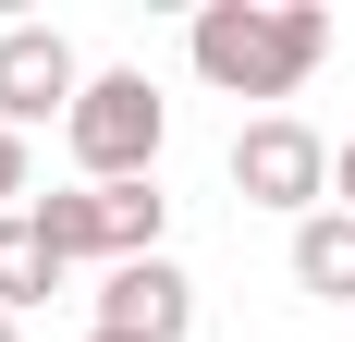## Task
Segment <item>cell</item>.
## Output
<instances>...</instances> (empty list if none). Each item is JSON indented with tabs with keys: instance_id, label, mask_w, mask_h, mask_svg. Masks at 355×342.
Segmentation results:
<instances>
[{
	"instance_id": "obj_1",
	"label": "cell",
	"mask_w": 355,
	"mask_h": 342,
	"mask_svg": "<svg viewBox=\"0 0 355 342\" xmlns=\"http://www.w3.org/2000/svg\"><path fill=\"white\" fill-rule=\"evenodd\" d=\"M331 62V12L319 0H209L196 12V73L220 98H294Z\"/></svg>"
},
{
	"instance_id": "obj_2",
	"label": "cell",
	"mask_w": 355,
	"mask_h": 342,
	"mask_svg": "<svg viewBox=\"0 0 355 342\" xmlns=\"http://www.w3.org/2000/svg\"><path fill=\"white\" fill-rule=\"evenodd\" d=\"M73 159H86V183H147L159 171V135H172V110H159V86L147 73H86V98H73Z\"/></svg>"
},
{
	"instance_id": "obj_3",
	"label": "cell",
	"mask_w": 355,
	"mask_h": 342,
	"mask_svg": "<svg viewBox=\"0 0 355 342\" xmlns=\"http://www.w3.org/2000/svg\"><path fill=\"white\" fill-rule=\"evenodd\" d=\"M159 220H172V196L159 183H73V196H37V233L73 257H110V269H135V257H159Z\"/></svg>"
},
{
	"instance_id": "obj_4",
	"label": "cell",
	"mask_w": 355,
	"mask_h": 342,
	"mask_svg": "<svg viewBox=\"0 0 355 342\" xmlns=\"http://www.w3.org/2000/svg\"><path fill=\"white\" fill-rule=\"evenodd\" d=\"M233 183H245V208L319 220V196H331V135H306V123H245V135H233Z\"/></svg>"
},
{
	"instance_id": "obj_5",
	"label": "cell",
	"mask_w": 355,
	"mask_h": 342,
	"mask_svg": "<svg viewBox=\"0 0 355 342\" xmlns=\"http://www.w3.org/2000/svg\"><path fill=\"white\" fill-rule=\"evenodd\" d=\"M73 98H86V73H73V37L62 25H0V123H12V135L49 123V110L73 123Z\"/></svg>"
},
{
	"instance_id": "obj_6",
	"label": "cell",
	"mask_w": 355,
	"mask_h": 342,
	"mask_svg": "<svg viewBox=\"0 0 355 342\" xmlns=\"http://www.w3.org/2000/svg\"><path fill=\"white\" fill-rule=\"evenodd\" d=\"M98 330H135V342H184L196 330V281L172 257H135V269L98 281Z\"/></svg>"
},
{
	"instance_id": "obj_7",
	"label": "cell",
	"mask_w": 355,
	"mask_h": 342,
	"mask_svg": "<svg viewBox=\"0 0 355 342\" xmlns=\"http://www.w3.org/2000/svg\"><path fill=\"white\" fill-rule=\"evenodd\" d=\"M294 281H306L319 306H355V208H319V220H294Z\"/></svg>"
},
{
	"instance_id": "obj_8",
	"label": "cell",
	"mask_w": 355,
	"mask_h": 342,
	"mask_svg": "<svg viewBox=\"0 0 355 342\" xmlns=\"http://www.w3.org/2000/svg\"><path fill=\"white\" fill-rule=\"evenodd\" d=\"M49 281H62V244L37 233V208H12V220H0V306L25 318L37 294H49Z\"/></svg>"
},
{
	"instance_id": "obj_9",
	"label": "cell",
	"mask_w": 355,
	"mask_h": 342,
	"mask_svg": "<svg viewBox=\"0 0 355 342\" xmlns=\"http://www.w3.org/2000/svg\"><path fill=\"white\" fill-rule=\"evenodd\" d=\"M12 196H25V135L0 123V220H12ZM25 208H37V196H25Z\"/></svg>"
},
{
	"instance_id": "obj_10",
	"label": "cell",
	"mask_w": 355,
	"mask_h": 342,
	"mask_svg": "<svg viewBox=\"0 0 355 342\" xmlns=\"http://www.w3.org/2000/svg\"><path fill=\"white\" fill-rule=\"evenodd\" d=\"M331 183H343V208H355V135H343V147H331Z\"/></svg>"
},
{
	"instance_id": "obj_11",
	"label": "cell",
	"mask_w": 355,
	"mask_h": 342,
	"mask_svg": "<svg viewBox=\"0 0 355 342\" xmlns=\"http://www.w3.org/2000/svg\"><path fill=\"white\" fill-rule=\"evenodd\" d=\"M86 342H135V330H86Z\"/></svg>"
},
{
	"instance_id": "obj_12",
	"label": "cell",
	"mask_w": 355,
	"mask_h": 342,
	"mask_svg": "<svg viewBox=\"0 0 355 342\" xmlns=\"http://www.w3.org/2000/svg\"><path fill=\"white\" fill-rule=\"evenodd\" d=\"M0 342H12V306H0Z\"/></svg>"
}]
</instances>
